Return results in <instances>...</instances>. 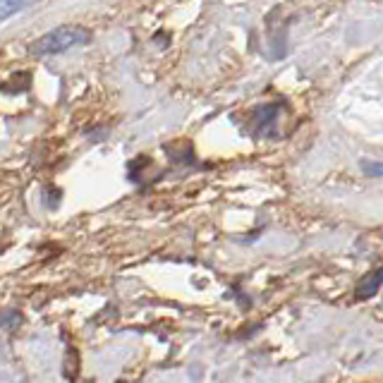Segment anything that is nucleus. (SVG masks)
I'll list each match as a JSON object with an SVG mask.
<instances>
[{"label": "nucleus", "instance_id": "f257e3e1", "mask_svg": "<svg viewBox=\"0 0 383 383\" xmlns=\"http://www.w3.org/2000/svg\"><path fill=\"white\" fill-rule=\"evenodd\" d=\"M92 43V29L82 24H60L55 29L38 36L29 46L34 58H48V55H63L67 50H75Z\"/></svg>", "mask_w": 383, "mask_h": 383}, {"label": "nucleus", "instance_id": "f03ea898", "mask_svg": "<svg viewBox=\"0 0 383 383\" xmlns=\"http://www.w3.org/2000/svg\"><path fill=\"white\" fill-rule=\"evenodd\" d=\"M38 3H41V0H0V22L24 13V10H29Z\"/></svg>", "mask_w": 383, "mask_h": 383}, {"label": "nucleus", "instance_id": "7ed1b4c3", "mask_svg": "<svg viewBox=\"0 0 383 383\" xmlns=\"http://www.w3.org/2000/svg\"><path fill=\"white\" fill-rule=\"evenodd\" d=\"M383 285V268H379V271H374L371 275H367V278L362 280V283L357 285V297L359 300H367V297L376 295L379 292V287Z\"/></svg>", "mask_w": 383, "mask_h": 383}, {"label": "nucleus", "instance_id": "20e7f679", "mask_svg": "<svg viewBox=\"0 0 383 383\" xmlns=\"http://www.w3.org/2000/svg\"><path fill=\"white\" fill-rule=\"evenodd\" d=\"M359 168H362V171L371 178L383 175V163H379V161H359Z\"/></svg>", "mask_w": 383, "mask_h": 383}]
</instances>
